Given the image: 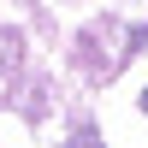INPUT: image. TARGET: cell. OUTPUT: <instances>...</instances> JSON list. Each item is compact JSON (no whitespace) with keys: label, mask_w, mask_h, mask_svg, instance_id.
I'll return each mask as SVG.
<instances>
[]
</instances>
